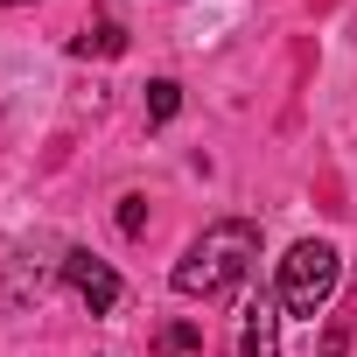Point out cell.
I'll use <instances>...</instances> for the list:
<instances>
[{
    "label": "cell",
    "instance_id": "obj_8",
    "mask_svg": "<svg viewBox=\"0 0 357 357\" xmlns=\"http://www.w3.org/2000/svg\"><path fill=\"white\" fill-rule=\"evenodd\" d=\"M0 8H29V0H0Z\"/></svg>",
    "mask_w": 357,
    "mask_h": 357
},
{
    "label": "cell",
    "instance_id": "obj_7",
    "mask_svg": "<svg viewBox=\"0 0 357 357\" xmlns=\"http://www.w3.org/2000/svg\"><path fill=\"white\" fill-rule=\"evenodd\" d=\"M119 231H126V238L147 231V197H119Z\"/></svg>",
    "mask_w": 357,
    "mask_h": 357
},
{
    "label": "cell",
    "instance_id": "obj_1",
    "mask_svg": "<svg viewBox=\"0 0 357 357\" xmlns=\"http://www.w3.org/2000/svg\"><path fill=\"white\" fill-rule=\"evenodd\" d=\"M252 259H259V225L218 218V225H204V238H190V252L175 259L168 287L183 294V301H218V294H231L252 273Z\"/></svg>",
    "mask_w": 357,
    "mask_h": 357
},
{
    "label": "cell",
    "instance_id": "obj_3",
    "mask_svg": "<svg viewBox=\"0 0 357 357\" xmlns=\"http://www.w3.org/2000/svg\"><path fill=\"white\" fill-rule=\"evenodd\" d=\"M63 280H70V294H77L91 315H112V308H119V273H112L98 252H63Z\"/></svg>",
    "mask_w": 357,
    "mask_h": 357
},
{
    "label": "cell",
    "instance_id": "obj_4",
    "mask_svg": "<svg viewBox=\"0 0 357 357\" xmlns=\"http://www.w3.org/2000/svg\"><path fill=\"white\" fill-rule=\"evenodd\" d=\"M238 350L245 357H280V301H252L245 308V329H238Z\"/></svg>",
    "mask_w": 357,
    "mask_h": 357
},
{
    "label": "cell",
    "instance_id": "obj_5",
    "mask_svg": "<svg viewBox=\"0 0 357 357\" xmlns=\"http://www.w3.org/2000/svg\"><path fill=\"white\" fill-rule=\"evenodd\" d=\"M70 50H77V56H119V50H126V29H119V22H91Z\"/></svg>",
    "mask_w": 357,
    "mask_h": 357
},
{
    "label": "cell",
    "instance_id": "obj_2",
    "mask_svg": "<svg viewBox=\"0 0 357 357\" xmlns=\"http://www.w3.org/2000/svg\"><path fill=\"white\" fill-rule=\"evenodd\" d=\"M336 280H343L336 245H329V238H301V245L280 259V308H287V315H322L329 294H336Z\"/></svg>",
    "mask_w": 357,
    "mask_h": 357
},
{
    "label": "cell",
    "instance_id": "obj_6",
    "mask_svg": "<svg viewBox=\"0 0 357 357\" xmlns=\"http://www.w3.org/2000/svg\"><path fill=\"white\" fill-rule=\"evenodd\" d=\"M175 112H183V84H175V77H154V84H147V126H168Z\"/></svg>",
    "mask_w": 357,
    "mask_h": 357
}]
</instances>
